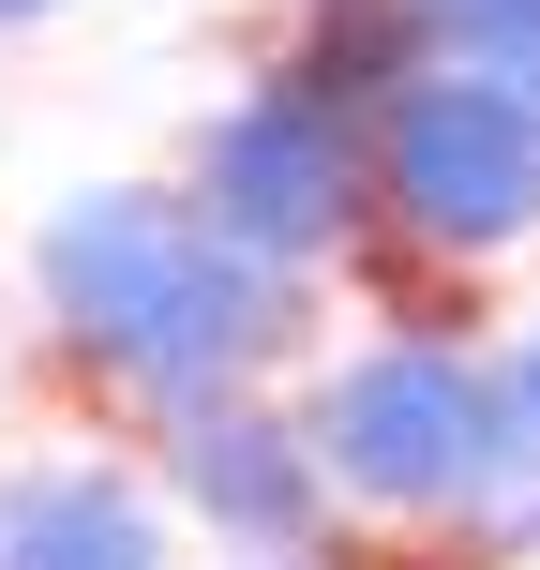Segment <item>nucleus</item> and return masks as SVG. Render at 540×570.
<instances>
[{
    "label": "nucleus",
    "mask_w": 540,
    "mask_h": 570,
    "mask_svg": "<svg viewBox=\"0 0 540 570\" xmlns=\"http://www.w3.org/2000/svg\"><path fill=\"white\" fill-rule=\"evenodd\" d=\"M30 315H46V361L120 391L136 421L196 391H256L301 375L315 345V271L256 256L196 210V180H76V196L30 226Z\"/></svg>",
    "instance_id": "1"
},
{
    "label": "nucleus",
    "mask_w": 540,
    "mask_h": 570,
    "mask_svg": "<svg viewBox=\"0 0 540 570\" xmlns=\"http://www.w3.org/2000/svg\"><path fill=\"white\" fill-rule=\"evenodd\" d=\"M375 240L405 271H495L540 240V90L435 60L375 106Z\"/></svg>",
    "instance_id": "2"
},
{
    "label": "nucleus",
    "mask_w": 540,
    "mask_h": 570,
    "mask_svg": "<svg viewBox=\"0 0 540 570\" xmlns=\"http://www.w3.org/2000/svg\"><path fill=\"white\" fill-rule=\"evenodd\" d=\"M180 180H196V210L226 240H256L285 271H331V256L375 240V106H345L331 76H301V60L271 46L256 76L196 120Z\"/></svg>",
    "instance_id": "3"
},
{
    "label": "nucleus",
    "mask_w": 540,
    "mask_h": 570,
    "mask_svg": "<svg viewBox=\"0 0 540 570\" xmlns=\"http://www.w3.org/2000/svg\"><path fill=\"white\" fill-rule=\"evenodd\" d=\"M150 451H166V495H180L226 556H331V525H345L331 451H315L301 391H271V375H256V391L166 405V421H150Z\"/></svg>",
    "instance_id": "4"
},
{
    "label": "nucleus",
    "mask_w": 540,
    "mask_h": 570,
    "mask_svg": "<svg viewBox=\"0 0 540 570\" xmlns=\"http://www.w3.org/2000/svg\"><path fill=\"white\" fill-rule=\"evenodd\" d=\"M166 481H136L120 451H46L16 465V511H0V570H166Z\"/></svg>",
    "instance_id": "5"
},
{
    "label": "nucleus",
    "mask_w": 540,
    "mask_h": 570,
    "mask_svg": "<svg viewBox=\"0 0 540 570\" xmlns=\"http://www.w3.org/2000/svg\"><path fill=\"white\" fill-rule=\"evenodd\" d=\"M285 60L331 76L345 106H391L405 76H435V30L421 0H285Z\"/></svg>",
    "instance_id": "6"
},
{
    "label": "nucleus",
    "mask_w": 540,
    "mask_h": 570,
    "mask_svg": "<svg viewBox=\"0 0 540 570\" xmlns=\"http://www.w3.org/2000/svg\"><path fill=\"white\" fill-rule=\"evenodd\" d=\"M435 60H495V76H540V0H421Z\"/></svg>",
    "instance_id": "7"
},
{
    "label": "nucleus",
    "mask_w": 540,
    "mask_h": 570,
    "mask_svg": "<svg viewBox=\"0 0 540 570\" xmlns=\"http://www.w3.org/2000/svg\"><path fill=\"white\" fill-rule=\"evenodd\" d=\"M495 361H511V391H526V421H540V301L511 315V345H495Z\"/></svg>",
    "instance_id": "8"
},
{
    "label": "nucleus",
    "mask_w": 540,
    "mask_h": 570,
    "mask_svg": "<svg viewBox=\"0 0 540 570\" xmlns=\"http://www.w3.org/2000/svg\"><path fill=\"white\" fill-rule=\"evenodd\" d=\"M46 16H76V0H0V30H46Z\"/></svg>",
    "instance_id": "9"
},
{
    "label": "nucleus",
    "mask_w": 540,
    "mask_h": 570,
    "mask_svg": "<svg viewBox=\"0 0 540 570\" xmlns=\"http://www.w3.org/2000/svg\"><path fill=\"white\" fill-rule=\"evenodd\" d=\"M226 570H331V556H226Z\"/></svg>",
    "instance_id": "10"
},
{
    "label": "nucleus",
    "mask_w": 540,
    "mask_h": 570,
    "mask_svg": "<svg viewBox=\"0 0 540 570\" xmlns=\"http://www.w3.org/2000/svg\"><path fill=\"white\" fill-rule=\"evenodd\" d=\"M0 511H16V481H0Z\"/></svg>",
    "instance_id": "11"
}]
</instances>
